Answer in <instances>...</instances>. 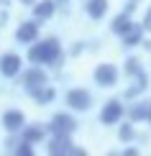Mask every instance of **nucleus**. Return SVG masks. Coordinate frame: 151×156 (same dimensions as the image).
<instances>
[{
	"mask_svg": "<svg viewBox=\"0 0 151 156\" xmlns=\"http://www.w3.org/2000/svg\"><path fill=\"white\" fill-rule=\"evenodd\" d=\"M77 126H80V123L72 115V110H59V113H54L51 120L46 123L49 133H56V136H74Z\"/></svg>",
	"mask_w": 151,
	"mask_h": 156,
	"instance_id": "39448f33",
	"label": "nucleus"
},
{
	"mask_svg": "<svg viewBox=\"0 0 151 156\" xmlns=\"http://www.w3.org/2000/svg\"><path fill=\"white\" fill-rule=\"evenodd\" d=\"M143 72V64L138 56H126V62H123V74H126V80H131V77H136V74H141Z\"/></svg>",
	"mask_w": 151,
	"mask_h": 156,
	"instance_id": "aec40b11",
	"label": "nucleus"
},
{
	"mask_svg": "<svg viewBox=\"0 0 151 156\" xmlns=\"http://www.w3.org/2000/svg\"><path fill=\"white\" fill-rule=\"evenodd\" d=\"M23 123H26V113L18 110V108H8L0 115V126H3L5 133H18L23 128Z\"/></svg>",
	"mask_w": 151,
	"mask_h": 156,
	"instance_id": "9b49d317",
	"label": "nucleus"
},
{
	"mask_svg": "<svg viewBox=\"0 0 151 156\" xmlns=\"http://www.w3.org/2000/svg\"><path fill=\"white\" fill-rule=\"evenodd\" d=\"M149 90V74H146V69H143L141 74H136V77H131V84L126 87V92H123V100H136V97H141L143 92Z\"/></svg>",
	"mask_w": 151,
	"mask_h": 156,
	"instance_id": "ddd939ff",
	"label": "nucleus"
},
{
	"mask_svg": "<svg viewBox=\"0 0 151 156\" xmlns=\"http://www.w3.org/2000/svg\"><path fill=\"white\" fill-rule=\"evenodd\" d=\"M18 136H21L23 141H28V144L38 146V144H44V141L49 138V128H46V123H28L26 120L23 128L18 131Z\"/></svg>",
	"mask_w": 151,
	"mask_h": 156,
	"instance_id": "9d476101",
	"label": "nucleus"
},
{
	"mask_svg": "<svg viewBox=\"0 0 151 156\" xmlns=\"http://www.w3.org/2000/svg\"><path fill=\"white\" fill-rule=\"evenodd\" d=\"M21 69H23V56L21 54H16V51H5V54H0V77H5V80H16Z\"/></svg>",
	"mask_w": 151,
	"mask_h": 156,
	"instance_id": "1a4fd4ad",
	"label": "nucleus"
},
{
	"mask_svg": "<svg viewBox=\"0 0 151 156\" xmlns=\"http://www.w3.org/2000/svg\"><path fill=\"white\" fill-rule=\"evenodd\" d=\"M28 97H31V100L36 102L38 108H46V105H51V102L56 100V87H54V84L49 82V84H44V87L34 90V92H31Z\"/></svg>",
	"mask_w": 151,
	"mask_h": 156,
	"instance_id": "dca6fc26",
	"label": "nucleus"
},
{
	"mask_svg": "<svg viewBox=\"0 0 151 156\" xmlns=\"http://www.w3.org/2000/svg\"><path fill=\"white\" fill-rule=\"evenodd\" d=\"M146 120H149V126H151V102H149V113H146Z\"/></svg>",
	"mask_w": 151,
	"mask_h": 156,
	"instance_id": "7c9ffc66",
	"label": "nucleus"
},
{
	"mask_svg": "<svg viewBox=\"0 0 151 156\" xmlns=\"http://www.w3.org/2000/svg\"><path fill=\"white\" fill-rule=\"evenodd\" d=\"M13 3H21V5H26V8H31V5H34L36 0H13Z\"/></svg>",
	"mask_w": 151,
	"mask_h": 156,
	"instance_id": "bb28decb",
	"label": "nucleus"
},
{
	"mask_svg": "<svg viewBox=\"0 0 151 156\" xmlns=\"http://www.w3.org/2000/svg\"><path fill=\"white\" fill-rule=\"evenodd\" d=\"M92 82L97 84V87H102V90L115 87V84L120 82V69H118V64H113V62L97 64V67L92 69Z\"/></svg>",
	"mask_w": 151,
	"mask_h": 156,
	"instance_id": "423d86ee",
	"label": "nucleus"
},
{
	"mask_svg": "<svg viewBox=\"0 0 151 156\" xmlns=\"http://www.w3.org/2000/svg\"><path fill=\"white\" fill-rule=\"evenodd\" d=\"M64 105H67L72 113H87V110H92V105H95V97L84 87H69L67 92H64Z\"/></svg>",
	"mask_w": 151,
	"mask_h": 156,
	"instance_id": "20e7f679",
	"label": "nucleus"
},
{
	"mask_svg": "<svg viewBox=\"0 0 151 156\" xmlns=\"http://www.w3.org/2000/svg\"><path fill=\"white\" fill-rule=\"evenodd\" d=\"M38 36H41V23L38 21L26 18V21L18 23V28H16V44L18 46H28V44H34Z\"/></svg>",
	"mask_w": 151,
	"mask_h": 156,
	"instance_id": "6e6552de",
	"label": "nucleus"
},
{
	"mask_svg": "<svg viewBox=\"0 0 151 156\" xmlns=\"http://www.w3.org/2000/svg\"><path fill=\"white\" fill-rule=\"evenodd\" d=\"M133 3H141V0H133Z\"/></svg>",
	"mask_w": 151,
	"mask_h": 156,
	"instance_id": "2f4dec72",
	"label": "nucleus"
},
{
	"mask_svg": "<svg viewBox=\"0 0 151 156\" xmlns=\"http://www.w3.org/2000/svg\"><path fill=\"white\" fill-rule=\"evenodd\" d=\"M18 84H21L23 92H34V90L44 87V84H49V72L46 67H38V64H28V67H23L21 72H18Z\"/></svg>",
	"mask_w": 151,
	"mask_h": 156,
	"instance_id": "f03ea898",
	"label": "nucleus"
},
{
	"mask_svg": "<svg viewBox=\"0 0 151 156\" xmlns=\"http://www.w3.org/2000/svg\"><path fill=\"white\" fill-rule=\"evenodd\" d=\"M118 141H120V144H133V141H136V123L133 120H120V123H118Z\"/></svg>",
	"mask_w": 151,
	"mask_h": 156,
	"instance_id": "6ab92c4d",
	"label": "nucleus"
},
{
	"mask_svg": "<svg viewBox=\"0 0 151 156\" xmlns=\"http://www.w3.org/2000/svg\"><path fill=\"white\" fill-rule=\"evenodd\" d=\"M123 118H126V105H123V100H118V97L105 100V105L100 108V123H102V126L105 128L118 126Z\"/></svg>",
	"mask_w": 151,
	"mask_h": 156,
	"instance_id": "0eeeda50",
	"label": "nucleus"
},
{
	"mask_svg": "<svg viewBox=\"0 0 151 156\" xmlns=\"http://www.w3.org/2000/svg\"><path fill=\"white\" fill-rule=\"evenodd\" d=\"M13 5V0H0V8H10Z\"/></svg>",
	"mask_w": 151,
	"mask_h": 156,
	"instance_id": "c85d7f7f",
	"label": "nucleus"
},
{
	"mask_svg": "<svg viewBox=\"0 0 151 156\" xmlns=\"http://www.w3.org/2000/svg\"><path fill=\"white\" fill-rule=\"evenodd\" d=\"M84 51H87V44L84 41H74L69 46V56H80V54H84Z\"/></svg>",
	"mask_w": 151,
	"mask_h": 156,
	"instance_id": "4be33fe9",
	"label": "nucleus"
},
{
	"mask_svg": "<svg viewBox=\"0 0 151 156\" xmlns=\"http://www.w3.org/2000/svg\"><path fill=\"white\" fill-rule=\"evenodd\" d=\"M54 3H56V8H59V5H69L72 0H54Z\"/></svg>",
	"mask_w": 151,
	"mask_h": 156,
	"instance_id": "c756f323",
	"label": "nucleus"
},
{
	"mask_svg": "<svg viewBox=\"0 0 151 156\" xmlns=\"http://www.w3.org/2000/svg\"><path fill=\"white\" fill-rule=\"evenodd\" d=\"M133 26H136V23H133V16H128V13L120 10V13L113 18V21H110V34H115L118 38H120L128 28H133Z\"/></svg>",
	"mask_w": 151,
	"mask_h": 156,
	"instance_id": "f3484780",
	"label": "nucleus"
},
{
	"mask_svg": "<svg viewBox=\"0 0 151 156\" xmlns=\"http://www.w3.org/2000/svg\"><path fill=\"white\" fill-rule=\"evenodd\" d=\"M146 113H149V102L136 97V100H128L126 105V118L133 123H146Z\"/></svg>",
	"mask_w": 151,
	"mask_h": 156,
	"instance_id": "4468645a",
	"label": "nucleus"
},
{
	"mask_svg": "<svg viewBox=\"0 0 151 156\" xmlns=\"http://www.w3.org/2000/svg\"><path fill=\"white\" fill-rule=\"evenodd\" d=\"M28 51H26V59H28V64H38V67H59V64L64 62V46L62 41H59L56 36H46L41 38L38 36L34 44H28L26 46Z\"/></svg>",
	"mask_w": 151,
	"mask_h": 156,
	"instance_id": "f257e3e1",
	"label": "nucleus"
},
{
	"mask_svg": "<svg viewBox=\"0 0 151 156\" xmlns=\"http://www.w3.org/2000/svg\"><path fill=\"white\" fill-rule=\"evenodd\" d=\"M8 21H10V10L8 8H0V28L8 26Z\"/></svg>",
	"mask_w": 151,
	"mask_h": 156,
	"instance_id": "393cba45",
	"label": "nucleus"
},
{
	"mask_svg": "<svg viewBox=\"0 0 151 156\" xmlns=\"http://www.w3.org/2000/svg\"><path fill=\"white\" fill-rule=\"evenodd\" d=\"M141 41H143V28L141 26H133V28H128L126 34L120 36V46L123 49H136V46H141Z\"/></svg>",
	"mask_w": 151,
	"mask_h": 156,
	"instance_id": "a211bd4d",
	"label": "nucleus"
},
{
	"mask_svg": "<svg viewBox=\"0 0 151 156\" xmlns=\"http://www.w3.org/2000/svg\"><path fill=\"white\" fill-rule=\"evenodd\" d=\"M123 146H126V148H123V156H138L141 154V148H136V146H131V144H123Z\"/></svg>",
	"mask_w": 151,
	"mask_h": 156,
	"instance_id": "b1692460",
	"label": "nucleus"
},
{
	"mask_svg": "<svg viewBox=\"0 0 151 156\" xmlns=\"http://www.w3.org/2000/svg\"><path fill=\"white\" fill-rule=\"evenodd\" d=\"M141 28H143V34H149L151 31V8L143 13V21H141Z\"/></svg>",
	"mask_w": 151,
	"mask_h": 156,
	"instance_id": "5701e85b",
	"label": "nucleus"
},
{
	"mask_svg": "<svg viewBox=\"0 0 151 156\" xmlns=\"http://www.w3.org/2000/svg\"><path fill=\"white\" fill-rule=\"evenodd\" d=\"M56 13V3L54 0H36L34 5H31V18L38 23H49L51 18H54Z\"/></svg>",
	"mask_w": 151,
	"mask_h": 156,
	"instance_id": "f8f14e48",
	"label": "nucleus"
},
{
	"mask_svg": "<svg viewBox=\"0 0 151 156\" xmlns=\"http://www.w3.org/2000/svg\"><path fill=\"white\" fill-rule=\"evenodd\" d=\"M110 10V0H84V16L90 21H102Z\"/></svg>",
	"mask_w": 151,
	"mask_h": 156,
	"instance_id": "2eb2a0df",
	"label": "nucleus"
},
{
	"mask_svg": "<svg viewBox=\"0 0 151 156\" xmlns=\"http://www.w3.org/2000/svg\"><path fill=\"white\" fill-rule=\"evenodd\" d=\"M10 154H13V156H34V154H36V148H34V144H28V141H23L21 136H18V141L13 144Z\"/></svg>",
	"mask_w": 151,
	"mask_h": 156,
	"instance_id": "412c9836",
	"label": "nucleus"
},
{
	"mask_svg": "<svg viewBox=\"0 0 151 156\" xmlns=\"http://www.w3.org/2000/svg\"><path fill=\"white\" fill-rule=\"evenodd\" d=\"M136 8H138V3H133V0H126V5H123V13H128V16H133Z\"/></svg>",
	"mask_w": 151,
	"mask_h": 156,
	"instance_id": "a878e982",
	"label": "nucleus"
},
{
	"mask_svg": "<svg viewBox=\"0 0 151 156\" xmlns=\"http://www.w3.org/2000/svg\"><path fill=\"white\" fill-rule=\"evenodd\" d=\"M46 154H51V156H87L84 148H80L72 141V136H56V133H49Z\"/></svg>",
	"mask_w": 151,
	"mask_h": 156,
	"instance_id": "7ed1b4c3",
	"label": "nucleus"
},
{
	"mask_svg": "<svg viewBox=\"0 0 151 156\" xmlns=\"http://www.w3.org/2000/svg\"><path fill=\"white\" fill-rule=\"evenodd\" d=\"M141 46H143V49H146V51H151V41H149V38H146V36H143V41H141Z\"/></svg>",
	"mask_w": 151,
	"mask_h": 156,
	"instance_id": "cd10ccee",
	"label": "nucleus"
}]
</instances>
